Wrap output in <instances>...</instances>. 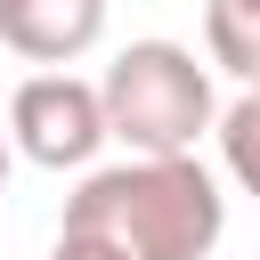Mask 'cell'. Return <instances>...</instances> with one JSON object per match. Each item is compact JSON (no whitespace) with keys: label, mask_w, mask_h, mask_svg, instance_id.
Instances as JSON below:
<instances>
[{"label":"cell","mask_w":260,"mask_h":260,"mask_svg":"<svg viewBox=\"0 0 260 260\" xmlns=\"http://www.w3.org/2000/svg\"><path fill=\"white\" fill-rule=\"evenodd\" d=\"M65 228L106 236L130 260H211L228 228V195L195 154H130L81 171V187L65 195Z\"/></svg>","instance_id":"obj_1"},{"label":"cell","mask_w":260,"mask_h":260,"mask_svg":"<svg viewBox=\"0 0 260 260\" xmlns=\"http://www.w3.org/2000/svg\"><path fill=\"white\" fill-rule=\"evenodd\" d=\"M203 49H211L219 73L260 89V0H211L203 8Z\"/></svg>","instance_id":"obj_5"},{"label":"cell","mask_w":260,"mask_h":260,"mask_svg":"<svg viewBox=\"0 0 260 260\" xmlns=\"http://www.w3.org/2000/svg\"><path fill=\"white\" fill-rule=\"evenodd\" d=\"M106 41V0H0V49L24 65H73Z\"/></svg>","instance_id":"obj_4"},{"label":"cell","mask_w":260,"mask_h":260,"mask_svg":"<svg viewBox=\"0 0 260 260\" xmlns=\"http://www.w3.org/2000/svg\"><path fill=\"white\" fill-rule=\"evenodd\" d=\"M49 260H130V252H114L106 236H81V228H57V244H49Z\"/></svg>","instance_id":"obj_7"},{"label":"cell","mask_w":260,"mask_h":260,"mask_svg":"<svg viewBox=\"0 0 260 260\" xmlns=\"http://www.w3.org/2000/svg\"><path fill=\"white\" fill-rule=\"evenodd\" d=\"M211 138H219V171L260 203V89H244V98L219 114V130H211Z\"/></svg>","instance_id":"obj_6"},{"label":"cell","mask_w":260,"mask_h":260,"mask_svg":"<svg viewBox=\"0 0 260 260\" xmlns=\"http://www.w3.org/2000/svg\"><path fill=\"white\" fill-rule=\"evenodd\" d=\"M8 138H16V154L41 162V171H89L98 146H106L114 130H106V98H98V81L49 65V73L16 81V98H8Z\"/></svg>","instance_id":"obj_3"},{"label":"cell","mask_w":260,"mask_h":260,"mask_svg":"<svg viewBox=\"0 0 260 260\" xmlns=\"http://www.w3.org/2000/svg\"><path fill=\"white\" fill-rule=\"evenodd\" d=\"M106 130L130 146V154H195L203 130H219V98H211V73L195 65V49L179 41H130L106 81Z\"/></svg>","instance_id":"obj_2"},{"label":"cell","mask_w":260,"mask_h":260,"mask_svg":"<svg viewBox=\"0 0 260 260\" xmlns=\"http://www.w3.org/2000/svg\"><path fill=\"white\" fill-rule=\"evenodd\" d=\"M8 154H16V138H8V130H0V187H8Z\"/></svg>","instance_id":"obj_8"}]
</instances>
